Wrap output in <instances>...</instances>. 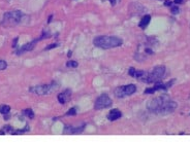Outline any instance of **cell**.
<instances>
[{"mask_svg":"<svg viewBox=\"0 0 190 143\" xmlns=\"http://www.w3.org/2000/svg\"><path fill=\"white\" fill-rule=\"evenodd\" d=\"M183 1H184V0H174V2H175V3L177 4V5H178V4H181V3H183Z\"/></svg>","mask_w":190,"mask_h":143,"instance_id":"25","label":"cell"},{"mask_svg":"<svg viewBox=\"0 0 190 143\" xmlns=\"http://www.w3.org/2000/svg\"><path fill=\"white\" fill-rule=\"evenodd\" d=\"M57 46H58V44H57V43H52L51 46H47V47H46V49L48 51V49H53V47H57Z\"/></svg>","mask_w":190,"mask_h":143,"instance_id":"23","label":"cell"},{"mask_svg":"<svg viewBox=\"0 0 190 143\" xmlns=\"http://www.w3.org/2000/svg\"><path fill=\"white\" fill-rule=\"evenodd\" d=\"M165 74V67L164 66H156L152 70L150 73L147 72L146 77L144 78L142 81H145L146 84H156L159 80L162 79V77Z\"/></svg>","mask_w":190,"mask_h":143,"instance_id":"5","label":"cell"},{"mask_svg":"<svg viewBox=\"0 0 190 143\" xmlns=\"http://www.w3.org/2000/svg\"><path fill=\"white\" fill-rule=\"evenodd\" d=\"M71 97V91L70 90H65V91H63L62 93H60V94H58V101L59 103L61 104H66L67 102L69 101V99H70Z\"/></svg>","mask_w":190,"mask_h":143,"instance_id":"11","label":"cell"},{"mask_svg":"<svg viewBox=\"0 0 190 143\" xmlns=\"http://www.w3.org/2000/svg\"><path fill=\"white\" fill-rule=\"evenodd\" d=\"M178 107L177 102L171 99L166 95L158 96L150 100L147 104V108L150 112L155 114H169L174 112Z\"/></svg>","mask_w":190,"mask_h":143,"instance_id":"1","label":"cell"},{"mask_svg":"<svg viewBox=\"0 0 190 143\" xmlns=\"http://www.w3.org/2000/svg\"><path fill=\"white\" fill-rule=\"evenodd\" d=\"M24 114L26 115L27 117H29L30 119H34V112H33V110H32L31 108L25 109V110H24Z\"/></svg>","mask_w":190,"mask_h":143,"instance_id":"17","label":"cell"},{"mask_svg":"<svg viewBox=\"0 0 190 143\" xmlns=\"http://www.w3.org/2000/svg\"><path fill=\"white\" fill-rule=\"evenodd\" d=\"M171 11H172V14H179L180 9H179L178 5H172L171 6Z\"/></svg>","mask_w":190,"mask_h":143,"instance_id":"20","label":"cell"},{"mask_svg":"<svg viewBox=\"0 0 190 143\" xmlns=\"http://www.w3.org/2000/svg\"><path fill=\"white\" fill-rule=\"evenodd\" d=\"M136 92V86H134L133 84H130L123 87H116L114 91V94L116 98H124L126 96H130V95L134 94Z\"/></svg>","mask_w":190,"mask_h":143,"instance_id":"6","label":"cell"},{"mask_svg":"<svg viewBox=\"0 0 190 143\" xmlns=\"http://www.w3.org/2000/svg\"><path fill=\"white\" fill-rule=\"evenodd\" d=\"M7 68V63L4 60H0V70H5Z\"/></svg>","mask_w":190,"mask_h":143,"instance_id":"21","label":"cell"},{"mask_svg":"<svg viewBox=\"0 0 190 143\" xmlns=\"http://www.w3.org/2000/svg\"><path fill=\"white\" fill-rule=\"evenodd\" d=\"M175 82V79L171 80V81L166 82V84H157L156 82V86H154L153 87H148V89L145 90V94H153L156 91H166L167 89L172 87V84Z\"/></svg>","mask_w":190,"mask_h":143,"instance_id":"10","label":"cell"},{"mask_svg":"<svg viewBox=\"0 0 190 143\" xmlns=\"http://www.w3.org/2000/svg\"><path fill=\"white\" fill-rule=\"evenodd\" d=\"M85 129V125L81 127H65L64 129V133L65 134H79L82 133Z\"/></svg>","mask_w":190,"mask_h":143,"instance_id":"12","label":"cell"},{"mask_svg":"<svg viewBox=\"0 0 190 143\" xmlns=\"http://www.w3.org/2000/svg\"><path fill=\"white\" fill-rule=\"evenodd\" d=\"M154 41L155 38H149V37H147L144 43L139 44L137 51L136 52V56H134V58H136L137 61L142 62L149 56H152L154 54V49H153Z\"/></svg>","mask_w":190,"mask_h":143,"instance_id":"3","label":"cell"},{"mask_svg":"<svg viewBox=\"0 0 190 143\" xmlns=\"http://www.w3.org/2000/svg\"><path fill=\"white\" fill-rule=\"evenodd\" d=\"M57 87L56 82H52L50 84H41V86H35L29 89L30 93H33L35 95H47L53 92Z\"/></svg>","mask_w":190,"mask_h":143,"instance_id":"7","label":"cell"},{"mask_svg":"<svg viewBox=\"0 0 190 143\" xmlns=\"http://www.w3.org/2000/svg\"><path fill=\"white\" fill-rule=\"evenodd\" d=\"M150 21H151V16H150V14H145V16L141 19V21H139V27L142 29H145L149 25Z\"/></svg>","mask_w":190,"mask_h":143,"instance_id":"14","label":"cell"},{"mask_svg":"<svg viewBox=\"0 0 190 143\" xmlns=\"http://www.w3.org/2000/svg\"><path fill=\"white\" fill-rule=\"evenodd\" d=\"M9 112H11V107H9L8 105H5V104L0 105V113L3 115H7Z\"/></svg>","mask_w":190,"mask_h":143,"instance_id":"15","label":"cell"},{"mask_svg":"<svg viewBox=\"0 0 190 143\" xmlns=\"http://www.w3.org/2000/svg\"><path fill=\"white\" fill-rule=\"evenodd\" d=\"M23 16L24 14L21 11H8L3 14V17H2V21L0 24H1V26H4V27L15 26V25H18L19 23H21Z\"/></svg>","mask_w":190,"mask_h":143,"instance_id":"4","label":"cell"},{"mask_svg":"<svg viewBox=\"0 0 190 143\" xmlns=\"http://www.w3.org/2000/svg\"><path fill=\"white\" fill-rule=\"evenodd\" d=\"M110 2H111V4L112 5H115V4H116V2H117V0H110Z\"/></svg>","mask_w":190,"mask_h":143,"instance_id":"27","label":"cell"},{"mask_svg":"<svg viewBox=\"0 0 190 143\" xmlns=\"http://www.w3.org/2000/svg\"><path fill=\"white\" fill-rule=\"evenodd\" d=\"M164 5L165 6H172V2L171 0H165V3H164Z\"/></svg>","mask_w":190,"mask_h":143,"instance_id":"24","label":"cell"},{"mask_svg":"<svg viewBox=\"0 0 190 143\" xmlns=\"http://www.w3.org/2000/svg\"><path fill=\"white\" fill-rule=\"evenodd\" d=\"M18 37H17V38H15V40H14V41H12V46H14V47H16L17 46V41H18Z\"/></svg>","mask_w":190,"mask_h":143,"instance_id":"26","label":"cell"},{"mask_svg":"<svg viewBox=\"0 0 190 143\" xmlns=\"http://www.w3.org/2000/svg\"><path fill=\"white\" fill-rule=\"evenodd\" d=\"M113 102H112V99L107 96L106 94H102L100 95L96 100H95L94 103V108L96 110H100V109H104V108H109V107L112 106Z\"/></svg>","mask_w":190,"mask_h":143,"instance_id":"8","label":"cell"},{"mask_svg":"<svg viewBox=\"0 0 190 143\" xmlns=\"http://www.w3.org/2000/svg\"><path fill=\"white\" fill-rule=\"evenodd\" d=\"M121 116H122V112L117 108L112 109L111 111L109 112V114H107V119H109V120H111V122L119 119Z\"/></svg>","mask_w":190,"mask_h":143,"instance_id":"13","label":"cell"},{"mask_svg":"<svg viewBox=\"0 0 190 143\" xmlns=\"http://www.w3.org/2000/svg\"><path fill=\"white\" fill-rule=\"evenodd\" d=\"M46 36H47V38H48V37H49V34H48V33H44V34L41 35V37H39V38L34 39L33 41L28 42V43H25L22 47H20L19 49H17V51H16V54H17V55H21V54H24L25 52L32 51V49H34V46H35V43H37V42H38L39 40L46 38Z\"/></svg>","mask_w":190,"mask_h":143,"instance_id":"9","label":"cell"},{"mask_svg":"<svg viewBox=\"0 0 190 143\" xmlns=\"http://www.w3.org/2000/svg\"><path fill=\"white\" fill-rule=\"evenodd\" d=\"M76 109H77L76 107H74V108L69 109V111L66 112V115H76L77 114V110Z\"/></svg>","mask_w":190,"mask_h":143,"instance_id":"22","label":"cell"},{"mask_svg":"<svg viewBox=\"0 0 190 143\" xmlns=\"http://www.w3.org/2000/svg\"><path fill=\"white\" fill-rule=\"evenodd\" d=\"M77 61H68L66 63V66L68 67V68H77Z\"/></svg>","mask_w":190,"mask_h":143,"instance_id":"19","label":"cell"},{"mask_svg":"<svg viewBox=\"0 0 190 143\" xmlns=\"http://www.w3.org/2000/svg\"><path fill=\"white\" fill-rule=\"evenodd\" d=\"M29 127L28 126H26V128L25 129H22V130H17V131H12L11 132V134L12 135H18V134H23V133L25 132H28L29 131Z\"/></svg>","mask_w":190,"mask_h":143,"instance_id":"18","label":"cell"},{"mask_svg":"<svg viewBox=\"0 0 190 143\" xmlns=\"http://www.w3.org/2000/svg\"><path fill=\"white\" fill-rule=\"evenodd\" d=\"M12 131H14V130H12V128L11 126H4L1 130H0V135L6 134V133H11V134Z\"/></svg>","mask_w":190,"mask_h":143,"instance_id":"16","label":"cell"},{"mask_svg":"<svg viewBox=\"0 0 190 143\" xmlns=\"http://www.w3.org/2000/svg\"><path fill=\"white\" fill-rule=\"evenodd\" d=\"M94 46L99 49H109L114 47H119L123 44V40L117 36H97L93 39Z\"/></svg>","mask_w":190,"mask_h":143,"instance_id":"2","label":"cell"}]
</instances>
